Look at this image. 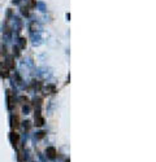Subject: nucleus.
Listing matches in <instances>:
<instances>
[{"mask_svg":"<svg viewBox=\"0 0 156 162\" xmlns=\"http://www.w3.org/2000/svg\"><path fill=\"white\" fill-rule=\"evenodd\" d=\"M20 1V0H14V3H18Z\"/></svg>","mask_w":156,"mask_h":162,"instance_id":"f257e3e1","label":"nucleus"}]
</instances>
